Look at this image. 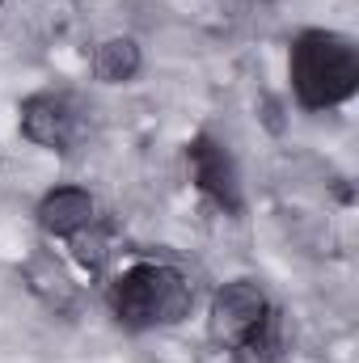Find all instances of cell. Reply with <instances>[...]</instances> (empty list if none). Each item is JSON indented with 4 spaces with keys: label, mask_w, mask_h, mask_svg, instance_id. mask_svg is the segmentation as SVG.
Wrapping results in <instances>:
<instances>
[{
    "label": "cell",
    "mask_w": 359,
    "mask_h": 363,
    "mask_svg": "<svg viewBox=\"0 0 359 363\" xmlns=\"http://www.w3.org/2000/svg\"><path fill=\"white\" fill-rule=\"evenodd\" d=\"M292 89L304 110L338 106L359 89V55L343 34L309 30L292 47Z\"/></svg>",
    "instance_id": "1"
},
{
    "label": "cell",
    "mask_w": 359,
    "mask_h": 363,
    "mask_svg": "<svg viewBox=\"0 0 359 363\" xmlns=\"http://www.w3.org/2000/svg\"><path fill=\"white\" fill-rule=\"evenodd\" d=\"M114 317L131 330H148V325H174L182 317H190V283L174 267H157V262H140L131 271L114 279L110 291Z\"/></svg>",
    "instance_id": "2"
},
{
    "label": "cell",
    "mask_w": 359,
    "mask_h": 363,
    "mask_svg": "<svg viewBox=\"0 0 359 363\" xmlns=\"http://www.w3.org/2000/svg\"><path fill=\"white\" fill-rule=\"evenodd\" d=\"M267 313H270V304L258 283H250V279L224 283L216 291V300H211V334L224 347H241L267 321Z\"/></svg>",
    "instance_id": "3"
},
{
    "label": "cell",
    "mask_w": 359,
    "mask_h": 363,
    "mask_svg": "<svg viewBox=\"0 0 359 363\" xmlns=\"http://www.w3.org/2000/svg\"><path fill=\"white\" fill-rule=\"evenodd\" d=\"M190 174H194V182H199V190H203V194H211L220 207L241 211V182H237V165H233V157H228L216 140L199 135V140L190 144Z\"/></svg>",
    "instance_id": "4"
},
{
    "label": "cell",
    "mask_w": 359,
    "mask_h": 363,
    "mask_svg": "<svg viewBox=\"0 0 359 363\" xmlns=\"http://www.w3.org/2000/svg\"><path fill=\"white\" fill-rule=\"evenodd\" d=\"M21 135L38 148H68L72 140V114L55 97H30L21 106Z\"/></svg>",
    "instance_id": "5"
},
{
    "label": "cell",
    "mask_w": 359,
    "mask_h": 363,
    "mask_svg": "<svg viewBox=\"0 0 359 363\" xmlns=\"http://www.w3.org/2000/svg\"><path fill=\"white\" fill-rule=\"evenodd\" d=\"M38 224H43L51 237H72V233L89 228L93 224L89 190H81V186H60V190H51V194L38 203Z\"/></svg>",
    "instance_id": "6"
},
{
    "label": "cell",
    "mask_w": 359,
    "mask_h": 363,
    "mask_svg": "<svg viewBox=\"0 0 359 363\" xmlns=\"http://www.w3.org/2000/svg\"><path fill=\"white\" fill-rule=\"evenodd\" d=\"M140 47H136V38H106L101 47H97V55H93V72H97V81H106V85H123V81H131L136 72H140Z\"/></svg>",
    "instance_id": "7"
},
{
    "label": "cell",
    "mask_w": 359,
    "mask_h": 363,
    "mask_svg": "<svg viewBox=\"0 0 359 363\" xmlns=\"http://www.w3.org/2000/svg\"><path fill=\"white\" fill-rule=\"evenodd\" d=\"M26 274H30V287H34L43 300H51V304H68V300H72V283H68V274L60 271L51 258H38Z\"/></svg>",
    "instance_id": "8"
},
{
    "label": "cell",
    "mask_w": 359,
    "mask_h": 363,
    "mask_svg": "<svg viewBox=\"0 0 359 363\" xmlns=\"http://www.w3.org/2000/svg\"><path fill=\"white\" fill-rule=\"evenodd\" d=\"M106 254H110V241H106V233L101 228H81V233H72V258L81 262V267H89L97 271L101 262H106Z\"/></svg>",
    "instance_id": "9"
}]
</instances>
